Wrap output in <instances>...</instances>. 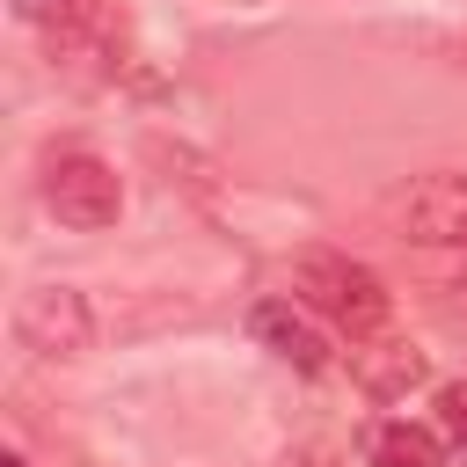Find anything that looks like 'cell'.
I'll list each match as a JSON object with an SVG mask.
<instances>
[{"label":"cell","instance_id":"11","mask_svg":"<svg viewBox=\"0 0 467 467\" xmlns=\"http://www.w3.org/2000/svg\"><path fill=\"white\" fill-rule=\"evenodd\" d=\"M452 51H460V58H467V29H460V36H452Z\"/></svg>","mask_w":467,"mask_h":467},{"label":"cell","instance_id":"4","mask_svg":"<svg viewBox=\"0 0 467 467\" xmlns=\"http://www.w3.org/2000/svg\"><path fill=\"white\" fill-rule=\"evenodd\" d=\"M15 343L36 358H80L95 343V306L73 285H29L15 299Z\"/></svg>","mask_w":467,"mask_h":467},{"label":"cell","instance_id":"5","mask_svg":"<svg viewBox=\"0 0 467 467\" xmlns=\"http://www.w3.org/2000/svg\"><path fill=\"white\" fill-rule=\"evenodd\" d=\"M248 328H255V343L277 350L292 372H328V365H336V328H328L314 306H299V299H263V306L248 314Z\"/></svg>","mask_w":467,"mask_h":467},{"label":"cell","instance_id":"1","mask_svg":"<svg viewBox=\"0 0 467 467\" xmlns=\"http://www.w3.org/2000/svg\"><path fill=\"white\" fill-rule=\"evenodd\" d=\"M292 299L299 306H314L328 328H343L350 343L358 336H379L387 328V285H379V270H365L358 255H343V248H299L292 255Z\"/></svg>","mask_w":467,"mask_h":467},{"label":"cell","instance_id":"10","mask_svg":"<svg viewBox=\"0 0 467 467\" xmlns=\"http://www.w3.org/2000/svg\"><path fill=\"white\" fill-rule=\"evenodd\" d=\"M0 467H29V460H22V452H7V460H0Z\"/></svg>","mask_w":467,"mask_h":467},{"label":"cell","instance_id":"6","mask_svg":"<svg viewBox=\"0 0 467 467\" xmlns=\"http://www.w3.org/2000/svg\"><path fill=\"white\" fill-rule=\"evenodd\" d=\"M22 22L44 29L58 66H95L109 58V0H15Z\"/></svg>","mask_w":467,"mask_h":467},{"label":"cell","instance_id":"9","mask_svg":"<svg viewBox=\"0 0 467 467\" xmlns=\"http://www.w3.org/2000/svg\"><path fill=\"white\" fill-rule=\"evenodd\" d=\"M438 431H445L452 445H467V379H445V387H438Z\"/></svg>","mask_w":467,"mask_h":467},{"label":"cell","instance_id":"7","mask_svg":"<svg viewBox=\"0 0 467 467\" xmlns=\"http://www.w3.org/2000/svg\"><path fill=\"white\" fill-rule=\"evenodd\" d=\"M423 372H431V358H423L416 343H401V336H358V343H350V379H358L372 401H401Z\"/></svg>","mask_w":467,"mask_h":467},{"label":"cell","instance_id":"2","mask_svg":"<svg viewBox=\"0 0 467 467\" xmlns=\"http://www.w3.org/2000/svg\"><path fill=\"white\" fill-rule=\"evenodd\" d=\"M379 219H387V234L401 241V248H460L467 241V175H452V168H431V175H416V182H401L387 204H379Z\"/></svg>","mask_w":467,"mask_h":467},{"label":"cell","instance_id":"8","mask_svg":"<svg viewBox=\"0 0 467 467\" xmlns=\"http://www.w3.org/2000/svg\"><path fill=\"white\" fill-rule=\"evenodd\" d=\"M365 460H372V467H445V431H438V423L387 416V423L365 438Z\"/></svg>","mask_w":467,"mask_h":467},{"label":"cell","instance_id":"3","mask_svg":"<svg viewBox=\"0 0 467 467\" xmlns=\"http://www.w3.org/2000/svg\"><path fill=\"white\" fill-rule=\"evenodd\" d=\"M44 204H51V219L58 226H73V234H102V226H117V212H124V182H117V168L102 161V153H51L44 161Z\"/></svg>","mask_w":467,"mask_h":467}]
</instances>
